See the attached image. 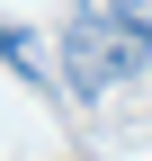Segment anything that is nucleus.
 <instances>
[{
    "label": "nucleus",
    "mask_w": 152,
    "mask_h": 161,
    "mask_svg": "<svg viewBox=\"0 0 152 161\" xmlns=\"http://www.w3.org/2000/svg\"><path fill=\"white\" fill-rule=\"evenodd\" d=\"M143 54H152V36H134L125 18L81 9V18L63 27V80H72V98H107L117 80L143 72Z\"/></svg>",
    "instance_id": "nucleus-1"
},
{
    "label": "nucleus",
    "mask_w": 152,
    "mask_h": 161,
    "mask_svg": "<svg viewBox=\"0 0 152 161\" xmlns=\"http://www.w3.org/2000/svg\"><path fill=\"white\" fill-rule=\"evenodd\" d=\"M0 63L27 80V90H45V54H36V36H27V27H9V18H0Z\"/></svg>",
    "instance_id": "nucleus-2"
},
{
    "label": "nucleus",
    "mask_w": 152,
    "mask_h": 161,
    "mask_svg": "<svg viewBox=\"0 0 152 161\" xmlns=\"http://www.w3.org/2000/svg\"><path fill=\"white\" fill-rule=\"evenodd\" d=\"M81 9H99V18H125L134 36H152V0H81Z\"/></svg>",
    "instance_id": "nucleus-3"
}]
</instances>
